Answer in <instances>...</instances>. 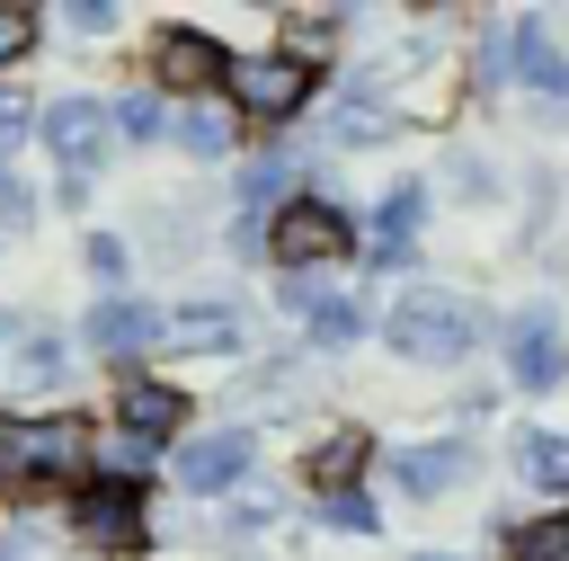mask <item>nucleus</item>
Wrapping results in <instances>:
<instances>
[{"label":"nucleus","instance_id":"nucleus-2","mask_svg":"<svg viewBox=\"0 0 569 561\" xmlns=\"http://www.w3.org/2000/svg\"><path fill=\"white\" fill-rule=\"evenodd\" d=\"M391 347L409 365H462L480 347V312L462 294H400L391 303Z\"/></svg>","mask_w":569,"mask_h":561},{"label":"nucleus","instance_id":"nucleus-33","mask_svg":"<svg viewBox=\"0 0 569 561\" xmlns=\"http://www.w3.org/2000/svg\"><path fill=\"white\" fill-rule=\"evenodd\" d=\"M418 561H436V552H418Z\"/></svg>","mask_w":569,"mask_h":561},{"label":"nucleus","instance_id":"nucleus-16","mask_svg":"<svg viewBox=\"0 0 569 561\" xmlns=\"http://www.w3.org/2000/svg\"><path fill=\"white\" fill-rule=\"evenodd\" d=\"M160 338H169V347H196V356H213V347H231V338H240V312H231V303H178Z\"/></svg>","mask_w":569,"mask_h":561},{"label":"nucleus","instance_id":"nucleus-28","mask_svg":"<svg viewBox=\"0 0 569 561\" xmlns=\"http://www.w3.org/2000/svg\"><path fill=\"white\" fill-rule=\"evenodd\" d=\"M373 134H391V116H373V107H347L338 116V142H373Z\"/></svg>","mask_w":569,"mask_h":561},{"label":"nucleus","instance_id":"nucleus-29","mask_svg":"<svg viewBox=\"0 0 569 561\" xmlns=\"http://www.w3.org/2000/svg\"><path fill=\"white\" fill-rule=\"evenodd\" d=\"M0 561H44V534H36V525H9V534H0Z\"/></svg>","mask_w":569,"mask_h":561},{"label":"nucleus","instance_id":"nucleus-7","mask_svg":"<svg viewBox=\"0 0 569 561\" xmlns=\"http://www.w3.org/2000/svg\"><path fill=\"white\" fill-rule=\"evenodd\" d=\"M71 534H80V543H98V552H142V543H151L142 490H116V481H80V499H71Z\"/></svg>","mask_w":569,"mask_h":561},{"label":"nucleus","instance_id":"nucleus-17","mask_svg":"<svg viewBox=\"0 0 569 561\" xmlns=\"http://www.w3.org/2000/svg\"><path fill=\"white\" fill-rule=\"evenodd\" d=\"M516 472H525V481H542V490H569V436L525 427V436H516Z\"/></svg>","mask_w":569,"mask_h":561},{"label":"nucleus","instance_id":"nucleus-12","mask_svg":"<svg viewBox=\"0 0 569 561\" xmlns=\"http://www.w3.org/2000/svg\"><path fill=\"white\" fill-rule=\"evenodd\" d=\"M489 71H507V80H525V89H542V98H569V53L542 45V27H507V36L489 45Z\"/></svg>","mask_w":569,"mask_h":561},{"label":"nucleus","instance_id":"nucleus-4","mask_svg":"<svg viewBox=\"0 0 569 561\" xmlns=\"http://www.w3.org/2000/svg\"><path fill=\"white\" fill-rule=\"evenodd\" d=\"M222 89H231L240 116L284 125V116H302V98H311V62H302V53H231Z\"/></svg>","mask_w":569,"mask_h":561},{"label":"nucleus","instance_id":"nucleus-27","mask_svg":"<svg viewBox=\"0 0 569 561\" xmlns=\"http://www.w3.org/2000/svg\"><path fill=\"white\" fill-rule=\"evenodd\" d=\"M27 214H36V205H27V178L0 169V232H27Z\"/></svg>","mask_w":569,"mask_h":561},{"label":"nucleus","instance_id":"nucleus-11","mask_svg":"<svg viewBox=\"0 0 569 561\" xmlns=\"http://www.w3.org/2000/svg\"><path fill=\"white\" fill-rule=\"evenodd\" d=\"M249 454H258V436H249V427H213V436H196V445L178 454V481H187L196 499H222V490L249 472Z\"/></svg>","mask_w":569,"mask_h":561},{"label":"nucleus","instance_id":"nucleus-22","mask_svg":"<svg viewBox=\"0 0 569 561\" xmlns=\"http://www.w3.org/2000/svg\"><path fill=\"white\" fill-rule=\"evenodd\" d=\"M107 116H116V134H124V142H160V134H169V107H160V98H142V89H133L124 107H107Z\"/></svg>","mask_w":569,"mask_h":561},{"label":"nucleus","instance_id":"nucleus-25","mask_svg":"<svg viewBox=\"0 0 569 561\" xmlns=\"http://www.w3.org/2000/svg\"><path fill=\"white\" fill-rule=\"evenodd\" d=\"M80 258H89V276H98V285H116V276H124V267H133V258H124V240H116V232H89V249H80Z\"/></svg>","mask_w":569,"mask_h":561},{"label":"nucleus","instance_id":"nucleus-14","mask_svg":"<svg viewBox=\"0 0 569 561\" xmlns=\"http://www.w3.org/2000/svg\"><path fill=\"white\" fill-rule=\"evenodd\" d=\"M462 463H471V445H453V436H445V445H400V454H391V472H400V490H409V499L453 490V481H462Z\"/></svg>","mask_w":569,"mask_h":561},{"label":"nucleus","instance_id":"nucleus-8","mask_svg":"<svg viewBox=\"0 0 569 561\" xmlns=\"http://www.w3.org/2000/svg\"><path fill=\"white\" fill-rule=\"evenodd\" d=\"M498 338H507V374H516L525 392H551V383L569 374V347H560V321H551L542 303H533V312H516V321H507Z\"/></svg>","mask_w":569,"mask_h":561},{"label":"nucleus","instance_id":"nucleus-3","mask_svg":"<svg viewBox=\"0 0 569 561\" xmlns=\"http://www.w3.org/2000/svg\"><path fill=\"white\" fill-rule=\"evenodd\" d=\"M267 258H284V267L356 258V223H347L329 196H284V205H276V223H267Z\"/></svg>","mask_w":569,"mask_h":561},{"label":"nucleus","instance_id":"nucleus-24","mask_svg":"<svg viewBox=\"0 0 569 561\" xmlns=\"http://www.w3.org/2000/svg\"><path fill=\"white\" fill-rule=\"evenodd\" d=\"M320 516H329L338 534H373V525H382V508H373L365 490H338V499H320Z\"/></svg>","mask_w":569,"mask_h":561},{"label":"nucleus","instance_id":"nucleus-10","mask_svg":"<svg viewBox=\"0 0 569 561\" xmlns=\"http://www.w3.org/2000/svg\"><path fill=\"white\" fill-rule=\"evenodd\" d=\"M80 329H89V347H98V356H142V347L169 329V312H160V303H142V294H107Z\"/></svg>","mask_w":569,"mask_h":561},{"label":"nucleus","instance_id":"nucleus-31","mask_svg":"<svg viewBox=\"0 0 569 561\" xmlns=\"http://www.w3.org/2000/svg\"><path fill=\"white\" fill-rule=\"evenodd\" d=\"M27 125H36V116H27V107H18V98H9V89H0V151H9V142H18V134H27Z\"/></svg>","mask_w":569,"mask_h":561},{"label":"nucleus","instance_id":"nucleus-13","mask_svg":"<svg viewBox=\"0 0 569 561\" xmlns=\"http://www.w3.org/2000/svg\"><path fill=\"white\" fill-rule=\"evenodd\" d=\"M116 427H124V436H142V445H160V436H178V427H187V392H178V383H142V374H133V383L116 392Z\"/></svg>","mask_w":569,"mask_h":561},{"label":"nucleus","instance_id":"nucleus-26","mask_svg":"<svg viewBox=\"0 0 569 561\" xmlns=\"http://www.w3.org/2000/svg\"><path fill=\"white\" fill-rule=\"evenodd\" d=\"M27 45H36V9H18V0H9V9H0V62H18Z\"/></svg>","mask_w":569,"mask_h":561},{"label":"nucleus","instance_id":"nucleus-23","mask_svg":"<svg viewBox=\"0 0 569 561\" xmlns=\"http://www.w3.org/2000/svg\"><path fill=\"white\" fill-rule=\"evenodd\" d=\"M169 134H178L196 160H222V151H231V125H222V116H178Z\"/></svg>","mask_w":569,"mask_h":561},{"label":"nucleus","instance_id":"nucleus-15","mask_svg":"<svg viewBox=\"0 0 569 561\" xmlns=\"http://www.w3.org/2000/svg\"><path fill=\"white\" fill-rule=\"evenodd\" d=\"M418 214H427V187H391V196L373 205V258H365V267H400V258H409Z\"/></svg>","mask_w":569,"mask_h":561},{"label":"nucleus","instance_id":"nucleus-32","mask_svg":"<svg viewBox=\"0 0 569 561\" xmlns=\"http://www.w3.org/2000/svg\"><path fill=\"white\" fill-rule=\"evenodd\" d=\"M71 27H80V36H98V27H116V9H107V0H80V9H71Z\"/></svg>","mask_w":569,"mask_h":561},{"label":"nucleus","instance_id":"nucleus-19","mask_svg":"<svg viewBox=\"0 0 569 561\" xmlns=\"http://www.w3.org/2000/svg\"><path fill=\"white\" fill-rule=\"evenodd\" d=\"M373 321H365V294H320L311 303V338L320 347H347V338H365Z\"/></svg>","mask_w":569,"mask_h":561},{"label":"nucleus","instance_id":"nucleus-1","mask_svg":"<svg viewBox=\"0 0 569 561\" xmlns=\"http://www.w3.org/2000/svg\"><path fill=\"white\" fill-rule=\"evenodd\" d=\"M80 463H89L80 419H62V410H36V419L0 410V490H53V481H71Z\"/></svg>","mask_w":569,"mask_h":561},{"label":"nucleus","instance_id":"nucleus-18","mask_svg":"<svg viewBox=\"0 0 569 561\" xmlns=\"http://www.w3.org/2000/svg\"><path fill=\"white\" fill-rule=\"evenodd\" d=\"M356 463H365V436H329V445L302 463V481H311L320 499H338V490H356Z\"/></svg>","mask_w":569,"mask_h":561},{"label":"nucleus","instance_id":"nucleus-30","mask_svg":"<svg viewBox=\"0 0 569 561\" xmlns=\"http://www.w3.org/2000/svg\"><path fill=\"white\" fill-rule=\"evenodd\" d=\"M240 196H249V205H276V196H284V169H276V160H267V169H249V187H240Z\"/></svg>","mask_w":569,"mask_h":561},{"label":"nucleus","instance_id":"nucleus-20","mask_svg":"<svg viewBox=\"0 0 569 561\" xmlns=\"http://www.w3.org/2000/svg\"><path fill=\"white\" fill-rule=\"evenodd\" d=\"M98 481H116V490H142V481H151V445L116 427V445L98 454Z\"/></svg>","mask_w":569,"mask_h":561},{"label":"nucleus","instance_id":"nucleus-9","mask_svg":"<svg viewBox=\"0 0 569 561\" xmlns=\"http://www.w3.org/2000/svg\"><path fill=\"white\" fill-rule=\"evenodd\" d=\"M222 71H231V53L213 36H196V27H160L151 36V80L160 89H213Z\"/></svg>","mask_w":569,"mask_h":561},{"label":"nucleus","instance_id":"nucleus-6","mask_svg":"<svg viewBox=\"0 0 569 561\" xmlns=\"http://www.w3.org/2000/svg\"><path fill=\"white\" fill-rule=\"evenodd\" d=\"M71 374V347L44 321H0V392L9 401H53Z\"/></svg>","mask_w":569,"mask_h":561},{"label":"nucleus","instance_id":"nucleus-21","mask_svg":"<svg viewBox=\"0 0 569 561\" xmlns=\"http://www.w3.org/2000/svg\"><path fill=\"white\" fill-rule=\"evenodd\" d=\"M507 561H569V516H533V525H516Z\"/></svg>","mask_w":569,"mask_h":561},{"label":"nucleus","instance_id":"nucleus-5","mask_svg":"<svg viewBox=\"0 0 569 561\" xmlns=\"http://www.w3.org/2000/svg\"><path fill=\"white\" fill-rule=\"evenodd\" d=\"M36 134L53 142V160H62V178H71L62 196L80 205V196H89V178H98V160H107V142H116V116H107L98 98H62V107H44V116H36Z\"/></svg>","mask_w":569,"mask_h":561}]
</instances>
